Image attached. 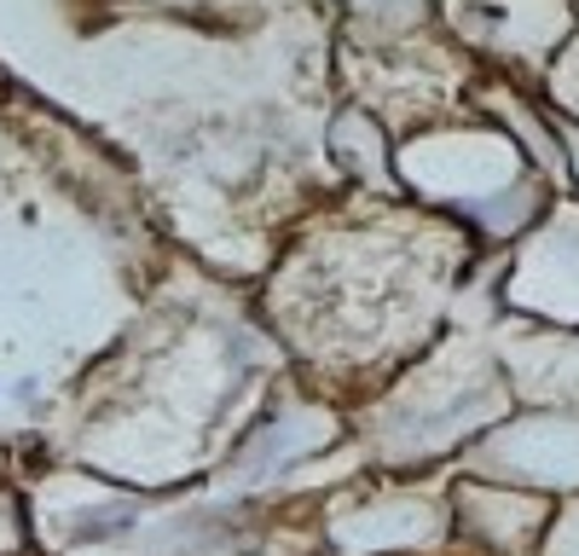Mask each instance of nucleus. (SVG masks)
Instances as JSON below:
<instances>
[]
</instances>
